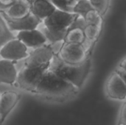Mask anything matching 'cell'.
Here are the masks:
<instances>
[{
    "label": "cell",
    "mask_w": 126,
    "mask_h": 125,
    "mask_svg": "<svg viewBox=\"0 0 126 125\" xmlns=\"http://www.w3.org/2000/svg\"><path fill=\"white\" fill-rule=\"evenodd\" d=\"M91 65L90 57L81 64L71 65L61 61L55 55L49 69L69 83L75 88L79 89L82 87L89 74Z\"/></svg>",
    "instance_id": "obj_1"
},
{
    "label": "cell",
    "mask_w": 126,
    "mask_h": 125,
    "mask_svg": "<svg viewBox=\"0 0 126 125\" xmlns=\"http://www.w3.org/2000/svg\"><path fill=\"white\" fill-rule=\"evenodd\" d=\"M78 89L51 69L44 74L34 93L50 98L65 97L75 94Z\"/></svg>",
    "instance_id": "obj_2"
},
{
    "label": "cell",
    "mask_w": 126,
    "mask_h": 125,
    "mask_svg": "<svg viewBox=\"0 0 126 125\" xmlns=\"http://www.w3.org/2000/svg\"><path fill=\"white\" fill-rule=\"evenodd\" d=\"M48 69L37 65L24 63L23 67L18 71L16 83L23 90L34 93Z\"/></svg>",
    "instance_id": "obj_3"
},
{
    "label": "cell",
    "mask_w": 126,
    "mask_h": 125,
    "mask_svg": "<svg viewBox=\"0 0 126 125\" xmlns=\"http://www.w3.org/2000/svg\"><path fill=\"white\" fill-rule=\"evenodd\" d=\"M56 56L66 63L79 65L89 57V54L81 44L64 42Z\"/></svg>",
    "instance_id": "obj_4"
},
{
    "label": "cell",
    "mask_w": 126,
    "mask_h": 125,
    "mask_svg": "<svg viewBox=\"0 0 126 125\" xmlns=\"http://www.w3.org/2000/svg\"><path fill=\"white\" fill-rule=\"evenodd\" d=\"M77 15L72 13L56 9L41 24L48 29L61 31L67 30L73 24Z\"/></svg>",
    "instance_id": "obj_5"
},
{
    "label": "cell",
    "mask_w": 126,
    "mask_h": 125,
    "mask_svg": "<svg viewBox=\"0 0 126 125\" xmlns=\"http://www.w3.org/2000/svg\"><path fill=\"white\" fill-rule=\"evenodd\" d=\"M29 54L28 49L16 38L7 41L0 48V57L1 59L13 63L25 60L29 56Z\"/></svg>",
    "instance_id": "obj_6"
},
{
    "label": "cell",
    "mask_w": 126,
    "mask_h": 125,
    "mask_svg": "<svg viewBox=\"0 0 126 125\" xmlns=\"http://www.w3.org/2000/svg\"><path fill=\"white\" fill-rule=\"evenodd\" d=\"M106 93L108 97L114 100L124 101L126 97V82L116 71L109 77L106 84Z\"/></svg>",
    "instance_id": "obj_7"
},
{
    "label": "cell",
    "mask_w": 126,
    "mask_h": 125,
    "mask_svg": "<svg viewBox=\"0 0 126 125\" xmlns=\"http://www.w3.org/2000/svg\"><path fill=\"white\" fill-rule=\"evenodd\" d=\"M15 38L19 40L27 49H35L47 44L44 34L38 27L31 30L18 32Z\"/></svg>",
    "instance_id": "obj_8"
},
{
    "label": "cell",
    "mask_w": 126,
    "mask_h": 125,
    "mask_svg": "<svg viewBox=\"0 0 126 125\" xmlns=\"http://www.w3.org/2000/svg\"><path fill=\"white\" fill-rule=\"evenodd\" d=\"M31 13V2L29 0H15V1L1 15L4 19L18 20Z\"/></svg>",
    "instance_id": "obj_9"
},
{
    "label": "cell",
    "mask_w": 126,
    "mask_h": 125,
    "mask_svg": "<svg viewBox=\"0 0 126 125\" xmlns=\"http://www.w3.org/2000/svg\"><path fill=\"white\" fill-rule=\"evenodd\" d=\"M18 93L6 91L0 94V125H1L20 99Z\"/></svg>",
    "instance_id": "obj_10"
},
{
    "label": "cell",
    "mask_w": 126,
    "mask_h": 125,
    "mask_svg": "<svg viewBox=\"0 0 126 125\" xmlns=\"http://www.w3.org/2000/svg\"><path fill=\"white\" fill-rule=\"evenodd\" d=\"M4 21L9 29L12 32H18L20 31H26L37 29L41 24V22L32 13H30L27 17L18 20L4 19Z\"/></svg>",
    "instance_id": "obj_11"
},
{
    "label": "cell",
    "mask_w": 126,
    "mask_h": 125,
    "mask_svg": "<svg viewBox=\"0 0 126 125\" xmlns=\"http://www.w3.org/2000/svg\"><path fill=\"white\" fill-rule=\"evenodd\" d=\"M18 71L15 63L0 59V83L12 85L16 83Z\"/></svg>",
    "instance_id": "obj_12"
},
{
    "label": "cell",
    "mask_w": 126,
    "mask_h": 125,
    "mask_svg": "<svg viewBox=\"0 0 126 125\" xmlns=\"http://www.w3.org/2000/svg\"><path fill=\"white\" fill-rule=\"evenodd\" d=\"M55 10L56 7L49 0H35L31 2V13L41 23Z\"/></svg>",
    "instance_id": "obj_13"
},
{
    "label": "cell",
    "mask_w": 126,
    "mask_h": 125,
    "mask_svg": "<svg viewBox=\"0 0 126 125\" xmlns=\"http://www.w3.org/2000/svg\"><path fill=\"white\" fill-rule=\"evenodd\" d=\"M83 28L79 26L72 25L67 30L64 38L65 43H72L83 45L86 39L83 33Z\"/></svg>",
    "instance_id": "obj_14"
},
{
    "label": "cell",
    "mask_w": 126,
    "mask_h": 125,
    "mask_svg": "<svg viewBox=\"0 0 126 125\" xmlns=\"http://www.w3.org/2000/svg\"><path fill=\"white\" fill-rule=\"evenodd\" d=\"M41 27H38L40 28H38L42 33L44 34L47 44H50V43H53L58 41H63L64 38L66 36V32L67 30H61V31H55V30H50L47 29L46 27H44L41 24Z\"/></svg>",
    "instance_id": "obj_15"
},
{
    "label": "cell",
    "mask_w": 126,
    "mask_h": 125,
    "mask_svg": "<svg viewBox=\"0 0 126 125\" xmlns=\"http://www.w3.org/2000/svg\"><path fill=\"white\" fill-rule=\"evenodd\" d=\"M83 18L86 24L94 25L100 27H103V16L94 9H92L89 10L83 15Z\"/></svg>",
    "instance_id": "obj_16"
},
{
    "label": "cell",
    "mask_w": 126,
    "mask_h": 125,
    "mask_svg": "<svg viewBox=\"0 0 126 125\" xmlns=\"http://www.w3.org/2000/svg\"><path fill=\"white\" fill-rule=\"evenodd\" d=\"M83 29L86 39L90 42L95 43L100 35L102 27L94 25L86 24Z\"/></svg>",
    "instance_id": "obj_17"
},
{
    "label": "cell",
    "mask_w": 126,
    "mask_h": 125,
    "mask_svg": "<svg viewBox=\"0 0 126 125\" xmlns=\"http://www.w3.org/2000/svg\"><path fill=\"white\" fill-rule=\"evenodd\" d=\"M14 38V33L9 29L4 19L0 14V48Z\"/></svg>",
    "instance_id": "obj_18"
},
{
    "label": "cell",
    "mask_w": 126,
    "mask_h": 125,
    "mask_svg": "<svg viewBox=\"0 0 126 125\" xmlns=\"http://www.w3.org/2000/svg\"><path fill=\"white\" fill-rule=\"evenodd\" d=\"M92 9H93V7L90 0H79L73 7L72 13L83 17V15Z\"/></svg>",
    "instance_id": "obj_19"
},
{
    "label": "cell",
    "mask_w": 126,
    "mask_h": 125,
    "mask_svg": "<svg viewBox=\"0 0 126 125\" xmlns=\"http://www.w3.org/2000/svg\"><path fill=\"white\" fill-rule=\"evenodd\" d=\"M56 9L72 13V10L79 0H49Z\"/></svg>",
    "instance_id": "obj_20"
},
{
    "label": "cell",
    "mask_w": 126,
    "mask_h": 125,
    "mask_svg": "<svg viewBox=\"0 0 126 125\" xmlns=\"http://www.w3.org/2000/svg\"><path fill=\"white\" fill-rule=\"evenodd\" d=\"M111 0H90L93 9L97 10L102 16L108 11Z\"/></svg>",
    "instance_id": "obj_21"
},
{
    "label": "cell",
    "mask_w": 126,
    "mask_h": 125,
    "mask_svg": "<svg viewBox=\"0 0 126 125\" xmlns=\"http://www.w3.org/2000/svg\"><path fill=\"white\" fill-rule=\"evenodd\" d=\"M15 0H0V13L7 9Z\"/></svg>",
    "instance_id": "obj_22"
},
{
    "label": "cell",
    "mask_w": 126,
    "mask_h": 125,
    "mask_svg": "<svg viewBox=\"0 0 126 125\" xmlns=\"http://www.w3.org/2000/svg\"><path fill=\"white\" fill-rule=\"evenodd\" d=\"M118 125H126V103H124L120 109V119Z\"/></svg>",
    "instance_id": "obj_23"
},
{
    "label": "cell",
    "mask_w": 126,
    "mask_h": 125,
    "mask_svg": "<svg viewBox=\"0 0 126 125\" xmlns=\"http://www.w3.org/2000/svg\"><path fill=\"white\" fill-rule=\"evenodd\" d=\"M29 1H30V2H32V1H35V0H29Z\"/></svg>",
    "instance_id": "obj_24"
},
{
    "label": "cell",
    "mask_w": 126,
    "mask_h": 125,
    "mask_svg": "<svg viewBox=\"0 0 126 125\" xmlns=\"http://www.w3.org/2000/svg\"></svg>",
    "instance_id": "obj_25"
}]
</instances>
